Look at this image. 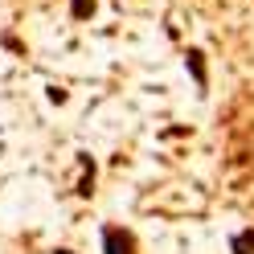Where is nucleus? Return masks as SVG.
<instances>
[{"mask_svg":"<svg viewBox=\"0 0 254 254\" xmlns=\"http://www.w3.org/2000/svg\"><path fill=\"white\" fill-rule=\"evenodd\" d=\"M94 8H99V0H70V17L74 21H90Z\"/></svg>","mask_w":254,"mask_h":254,"instance_id":"obj_5","label":"nucleus"},{"mask_svg":"<svg viewBox=\"0 0 254 254\" xmlns=\"http://www.w3.org/2000/svg\"><path fill=\"white\" fill-rule=\"evenodd\" d=\"M78 168H82V172H78V189H74V193L78 197H94V177H99L94 156L90 152H78Z\"/></svg>","mask_w":254,"mask_h":254,"instance_id":"obj_2","label":"nucleus"},{"mask_svg":"<svg viewBox=\"0 0 254 254\" xmlns=\"http://www.w3.org/2000/svg\"><path fill=\"white\" fill-rule=\"evenodd\" d=\"M230 254H254V230H234L230 234Z\"/></svg>","mask_w":254,"mask_h":254,"instance_id":"obj_4","label":"nucleus"},{"mask_svg":"<svg viewBox=\"0 0 254 254\" xmlns=\"http://www.w3.org/2000/svg\"><path fill=\"white\" fill-rule=\"evenodd\" d=\"M185 66H189V74H193L197 90L205 94V90H209V74H205V54H201V50H189V54H185Z\"/></svg>","mask_w":254,"mask_h":254,"instance_id":"obj_3","label":"nucleus"},{"mask_svg":"<svg viewBox=\"0 0 254 254\" xmlns=\"http://www.w3.org/2000/svg\"><path fill=\"white\" fill-rule=\"evenodd\" d=\"M103 254H135V234L127 226H103Z\"/></svg>","mask_w":254,"mask_h":254,"instance_id":"obj_1","label":"nucleus"}]
</instances>
